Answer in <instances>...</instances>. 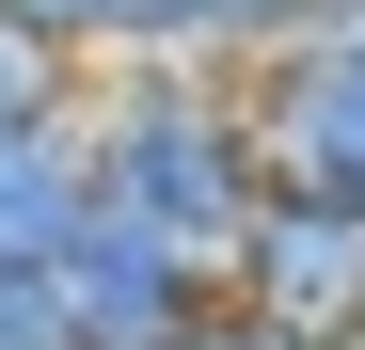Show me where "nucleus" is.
<instances>
[{
	"label": "nucleus",
	"instance_id": "obj_5",
	"mask_svg": "<svg viewBox=\"0 0 365 350\" xmlns=\"http://www.w3.org/2000/svg\"><path fill=\"white\" fill-rule=\"evenodd\" d=\"M0 16H32L48 48H80V64H159L175 48V0H0ZM191 64V48H175Z\"/></svg>",
	"mask_w": 365,
	"mask_h": 350
},
{
	"label": "nucleus",
	"instance_id": "obj_8",
	"mask_svg": "<svg viewBox=\"0 0 365 350\" xmlns=\"http://www.w3.org/2000/svg\"><path fill=\"white\" fill-rule=\"evenodd\" d=\"M0 350H80V319H64V271H16V255H0Z\"/></svg>",
	"mask_w": 365,
	"mask_h": 350
},
{
	"label": "nucleus",
	"instance_id": "obj_9",
	"mask_svg": "<svg viewBox=\"0 0 365 350\" xmlns=\"http://www.w3.org/2000/svg\"><path fill=\"white\" fill-rule=\"evenodd\" d=\"M175 350H318V334H286V319H255V303H207Z\"/></svg>",
	"mask_w": 365,
	"mask_h": 350
},
{
	"label": "nucleus",
	"instance_id": "obj_7",
	"mask_svg": "<svg viewBox=\"0 0 365 350\" xmlns=\"http://www.w3.org/2000/svg\"><path fill=\"white\" fill-rule=\"evenodd\" d=\"M302 16H318V0H175V48H191V64H270Z\"/></svg>",
	"mask_w": 365,
	"mask_h": 350
},
{
	"label": "nucleus",
	"instance_id": "obj_1",
	"mask_svg": "<svg viewBox=\"0 0 365 350\" xmlns=\"http://www.w3.org/2000/svg\"><path fill=\"white\" fill-rule=\"evenodd\" d=\"M80 144H96V191L143 223V239H175L207 286H238V239H255L270 175H255V128H238V64H96L80 96Z\"/></svg>",
	"mask_w": 365,
	"mask_h": 350
},
{
	"label": "nucleus",
	"instance_id": "obj_2",
	"mask_svg": "<svg viewBox=\"0 0 365 350\" xmlns=\"http://www.w3.org/2000/svg\"><path fill=\"white\" fill-rule=\"evenodd\" d=\"M48 271H64V319H80V350H175V334L222 303V286L175 255V239H143V223L111 207V191H96V223H80V239L48 255Z\"/></svg>",
	"mask_w": 365,
	"mask_h": 350
},
{
	"label": "nucleus",
	"instance_id": "obj_4",
	"mask_svg": "<svg viewBox=\"0 0 365 350\" xmlns=\"http://www.w3.org/2000/svg\"><path fill=\"white\" fill-rule=\"evenodd\" d=\"M80 223H96V144H80V111H64V128H0V255L48 271Z\"/></svg>",
	"mask_w": 365,
	"mask_h": 350
},
{
	"label": "nucleus",
	"instance_id": "obj_3",
	"mask_svg": "<svg viewBox=\"0 0 365 350\" xmlns=\"http://www.w3.org/2000/svg\"><path fill=\"white\" fill-rule=\"evenodd\" d=\"M222 303H255V319H286V334H365V207H334V191H270L255 207V239H238V286Z\"/></svg>",
	"mask_w": 365,
	"mask_h": 350
},
{
	"label": "nucleus",
	"instance_id": "obj_6",
	"mask_svg": "<svg viewBox=\"0 0 365 350\" xmlns=\"http://www.w3.org/2000/svg\"><path fill=\"white\" fill-rule=\"evenodd\" d=\"M80 96H96V64H80V48H48L32 16H0V128H64Z\"/></svg>",
	"mask_w": 365,
	"mask_h": 350
}]
</instances>
